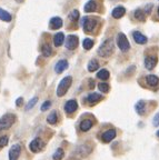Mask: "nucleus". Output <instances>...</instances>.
I'll list each match as a JSON object with an SVG mask.
<instances>
[{"label": "nucleus", "instance_id": "nucleus-1", "mask_svg": "<svg viewBox=\"0 0 159 160\" xmlns=\"http://www.w3.org/2000/svg\"><path fill=\"white\" fill-rule=\"evenodd\" d=\"M114 48H115L114 40L106 39L104 42L101 43L99 49H98V55H99L100 57H104V58L109 57V56L114 52Z\"/></svg>", "mask_w": 159, "mask_h": 160}, {"label": "nucleus", "instance_id": "nucleus-2", "mask_svg": "<svg viewBox=\"0 0 159 160\" xmlns=\"http://www.w3.org/2000/svg\"><path fill=\"white\" fill-rule=\"evenodd\" d=\"M72 83V78L70 76H67L65 77L64 79L61 80L58 85V88H57V96L58 97H62V96H65L67 93L68 89L70 88Z\"/></svg>", "mask_w": 159, "mask_h": 160}, {"label": "nucleus", "instance_id": "nucleus-3", "mask_svg": "<svg viewBox=\"0 0 159 160\" xmlns=\"http://www.w3.org/2000/svg\"><path fill=\"white\" fill-rule=\"evenodd\" d=\"M16 122V116L13 113H7L0 118V131L9 129Z\"/></svg>", "mask_w": 159, "mask_h": 160}, {"label": "nucleus", "instance_id": "nucleus-4", "mask_svg": "<svg viewBox=\"0 0 159 160\" xmlns=\"http://www.w3.org/2000/svg\"><path fill=\"white\" fill-rule=\"evenodd\" d=\"M97 26V20L95 19V18L91 17H85L82 19V27H84V31L85 32H92L94 29L96 28Z\"/></svg>", "mask_w": 159, "mask_h": 160}, {"label": "nucleus", "instance_id": "nucleus-5", "mask_svg": "<svg viewBox=\"0 0 159 160\" xmlns=\"http://www.w3.org/2000/svg\"><path fill=\"white\" fill-rule=\"evenodd\" d=\"M117 45L119 47V49L121 50L122 52H126L130 49V43L127 39V37L125 36V33L120 32L117 36Z\"/></svg>", "mask_w": 159, "mask_h": 160}, {"label": "nucleus", "instance_id": "nucleus-6", "mask_svg": "<svg viewBox=\"0 0 159 160\" xmlns=\"http://www.w3.org/2000/svg\"><path fill=\"white\" fill-rule=\"evenodd\" d=\"M44 146H45V142H44L40 138H35V139L30 142L29 148H30V150H31L33 152H39V151H41V150H42Z\"/></svg>", "mask_w": 159, "mask_h": 160}, {"label": "nucleus", "instance_id": "nucleus-7", "mask_svg": "<svg viewBox=\"0 0 159 160\" xmlns=\"http://www.w3.org/2000/svg\"><path fill=\"white\" fill-rule=\"evenodd\" d=\"M20 152H21V146L19 143H16V145L11 146V148L9 150V153H8L9 160H18Z\"/></svg>", "mask_w": 159, "mask_h": 160}, {"label": "nucleus", "instance_id": "nucleus-8", "mask_svg": "<svg viewBox=\"0 0 159 160\" xmlns=\"http://www.w3.org/2000/svg\"><path fill=\"white\" fill-rule=\"evenodd\" d=\"M78 37L75 35H69L66 39V48L69 50H75L78 47Z\"/></svg>", "mask_w": 159, "mask_h": 160}, {"label": "nucleus", "instance_id": "nucleus-9", "mask_svg": "<svg viewBox=\"0 0 159 160\" xmlns=\"http://www.w3.org/2000/svg\"><path fill=\"white\" fill-rule=\"evenodd\" d=\"M78 108V103L76 100H68L67 102H66L65 105V111L67 113H72V112H75L76 110H77Z\"/></svg>", "mask_w": 159, "mask_h": 160}, {"label": "nucleus", "instance_id": "nucleus-10", "mask_svg": "<svg viewBox=\"0 0 159 160\" xmlns=\"http://www.w3.org/2000/svg\"><path fill=\"white\" fill-rule=\"evenodd\" d=\"M116 137V130L115 129H109L107 131H105L101 136V139L104 142H110L114 138Z\"/></svg>", "mask_w": 159, "mask_h": 160}, {"label": "nucleus", "instance_id": "nucleus-11", "mask_svg": "<svg viewBox=\"0 0 159 160\" xmlns=\"http://www.w3.org/2000/svg\"><path fill=\"white\" fill-rule=\"evenodd\" d=\"M156 63H157V57H155V56H148L145 59V67L148 70L154 69Z\"/></svg>", "mask_w": 159, "mask_h": 160}, {"label": "nucleus", "instance_id": "nucleus-12", "mask_svg": "<svg viewBox=\"0 0 159 160\" xmlns=\"http://www.w3.org/2000/svg\"><path fill=\"white\" fill-rule=\"evenodd\" d=\"M67 68H68V61H67V60H65V59H62V60H59V61L56 63L55 71L57 73H61V72H64Z\"/></svg>", "mask_w": 159, "mask_h": 160}, {"label": "nucleus", "instance_id": "nucleus-13", "mask_svg": "<svg viewBox=\"0 0 159 160\" xmlns=\"http://www.w3.org/2000/svg\"><path fill=\"white\" fill-rule=\"evenodd\" d=\"M49 26H50V28L54 30L59 29V28L62 27V19L59 17L51 18V20H50V22H49Z\"/></svg>", "mask_w": 159, "mask_h": 160}, {"label": "nucleus", "instance_id": "nucleus-14", "mask_svg": "<svg viewBox=\"0 0 159 160\" xmlns=\"http://www.w3.org/2000/svg\"><path fill=\"white\" fill-rule=\"evenodd\" d=\"M132 37H134L135 41H136L137 43H139V45H145V43L147 42V37L142 35L141 32H139V31H135V32L132 33Z\"/></svg>", "mask_w": 159, "mask_h": 160}, {"label": "nucleus", "instance_id": "nucleus-15", "mask_svg": "<svg viewBox=\"0 0 159 160\" xmlns=\"http://www.w3.org/2000/svg\"><path fill=\"white\" fill-rule=\"evenodd\" d=\"M125 13H126V9H125L124 7H121V6L116 7L112 10V17H114L115 19H120Z\"/></svg>", "mask_w": 159, "mask_h": 160}, {"label": "nucleus", "instance_id": "nucleus-16", "mask_svg": "<svg viewBox=\"0 0 159 160\" xmlns=\"http://www.w3.org/2000/svg\"><path fill=\"white\" fill-rule=\"evenodd\" d=\"M102 99V96L99 95V93H96V92H92L90 95H88L87 97V101L91 105H95V103H97L98 101Z\"/></svg>", "mask_w": 159, "mask_h": 160}, {"label": "nucleus", "instance_id": "nucleus-17", "mask_svg": "<svg viewBox=\"0 0 159 160\" xmlns=\"http://www.w3.org/2000/svg\"><path fill=\"white\" fill-rule=\"evenodd\" d=\"M84 9L86 12H94V11L97 10V3H96L95 0H89V1L85 5Z\"/></svg>", "mask_w": 159, "mask_h": 160}, {"label": "nucleus", "instance_id": "nucleus-18", "mask_svg": "<svg viewBox=\"0 0 159 160\" xmlns=\"http://www.w3.org/2000/svg\"><path fill=\"white\" fill-rule=\"evenodd\" d=\"M146 81L150 87H156L159 83V78L155 75H149L146 77Z\"/></svg>", "mask_w": 159, "mask_h": 160}, {"label": "nucleus", "instance_id": "nucleus-19", "mask_svg": "<svg viewBox=\"0 0 159 160\" xmlns=\"http://www.w3.org/2000/svg\"><path fill=\"white\" fill-rule=\"evenodd\" d=\"M135 109H136V111H137L138 115L142 116L145 113V110H146V102H145L144 100H139V101L136 103Z\"/></svg>", "mask_w": 159, "mask_h": 160}, {"label": "nucleus", "instance_id": "nucleus-20", "mask_svg": "<svg viewBox=\"0 0 159 160\" xmlns=\"http://www.w3.org/2000/svg\"><path fill=\"white\" fill-rule=\"evenodd\" d=\"M64 41H65V35L62 32L56 33L55 38H54V43H55L56 47H60L64 43Z\"/></svg>", "mask_w": 159, "mask_h": 160}, {"label": "nucleus", "instance_id": "nucleus-21", "mask_svg": "<svg viewBox=\"0 0 159 160\" xmlns=\"http://www.w3.org/2000/svg\"><path fill=\"white\" fill-rule=\"evenodd\" d=\"M92 125L94 123L90 119H85L80 122V129H81V131H88L89 129H91Z\"/></svg>", "mask_w": 159, "mask_h": 160}, {"label": "nucleus", "instance_id": "nucleus-22", "mask_svg": "<svg viewBox=\"0 0 159 160\" xmlns=\"http://www.w3.org/2000/svg\"><path fill=\"white\" fill-rule=\"evenodd\" d=\"M47 121L50 123V125H56L58 121V116H57V111L54 110L49 113V116L47 117Z\"/></svg>", "mask_w": 159, "mask_h": 160}, {"label": "nucleus", "instance_id": "nucleus-23", "mask_svg": "<svg viewBox=\"0 0 159 160\" xmlns=\"http://www.w3.org/2000/svg\"><path fill=\"white\" fill-rule=\"evenodd\" d=\"M0 20H3V21H6V22H10L11 21V16L8 11L6 10L1 9L0 8Z\"/></svg>", "mask_w": 159, "mask_h": 160}, {"label": "nucleus", "instance_id": "nucleus-24", "mask_svg": "<svg viewBox=\"0 0 159 160\" xmlns=\"http://www.w3.org/2000/svg\"><path fill=\"white\" fill-rule=\"evenodd\" d=\"M99 68V62H98L96 59H92L89 61V63H88V71H90V72H94V71H96V70Z\"/></svg>", "mask_w": 159, "mask_h": 160}, {"label": "nucleus", "instance_id": "nucleus-25", "mask_svg": "<svg viewBox=\"0 0 159 160\" xmlns=\"http://www.w3.org/2000/svg\"><path fill=\"white\" fill-rule=\"evenodd\" d=\"M135 18H136L137 20L144 22L145 20H146V13H145L141 9H137L136 11H135Z\"/></svg>", "mask_w": 159, "mask_h": 160}, {"label": "nucleus", "instance_id": "nucleus-26", "mask_svg": "<svg viewBox=\"0 0 159 160\" xmlns=\"http://www.w3.org/2000/svg\"><path fill=\"white\" fill-rule=\"evenodd\" d=\"M42 55L45 56V57H50L52 55V49L48 43H45V45L42 46Z\"/></svg>", "mask_w": 159, "mask_h": 160}, {"label": "nucleus", "instance_id": "nucleus-27", "mask_svg": "<svg viewBox=\"0 0 159 160\" xmlns=\"http://www.w3.org/2000/svg\"><path fill=\"white\" fill-rule=\"evenodd\" d=\"M82 47L86 50H90L94 47V40L90 39V38H86V39L84 40V42H82Z\"/></svg>", "mask_w": 159, "mask_h": 160}, {"label": "nucleus", "instance_id": "nucleus-28", "mask_svg": "<svg viewBox=\"0 0 159 160\" xmlns=\"http://www.w3.org/2000/svg\"><path fill=\"white\" fill-rule=\"evenodd\" d=\"M97 77L101 80H107L109 78V71L107 69H101L100 71H98Z\"/></svg>", "mask_w": 159, "mask_h": 160}, {"label": "nucleus", "instance_id": "nucleus-29", "mask_svg": "<svg viewBox=\"0 0 159 160\" xmlns=\"http://www.w3.org/2000/svg\"><path fill=\"white\" fill-rule=\"evenodd\" d=\"M64 155H65L64 150L61 148H58L55 151V153H54V156H52V158H54V160H61L64 158Z\"/></svg>", "mask_w": 159, "mask_h": 160}, {"label": "nucleus", "instance_id": "nucleus-30", "mask_svg": "<svg viewBox=\"0 0 159 160\" xmlns=\"http://www.w3.org/2000/svg\"><path fill=\"white\" fill-rule=\"evenodd\" d=\"M78 18H79V11L78 10H72L69 13V19L71 21H76V20H78Z\"/></svg>", "mask_w": 159, "mask_h": 160}, {"label": "nucleus", "instance_id": "nucleus-31", "mask_svg": "<svg viewBox=\"0 0 159 160\" xmlns=\"http://www.w3.org/2000/svg\"><path fill=\"white\" fill-rule=\"evenodd\" d=\"M98 88H99V90L101 92H108L109 91V85L106 82H100L98 85Z\"/></svg>", "mask_w": 159, "mask_h": 160}, {"label": "nucleus", "instance_id": "nucleus-32", "mask_svg": "<svg viewBox=\"0 0 159 160\" xmlns=\"http://www.w3.org/2000/svg\"><path fill=\"white\" fill-rule=\"evenodd\" d=\"M37 101H38V98H37V97L33 98V99L30 100L29 102L27 103V107H26V110H30V109H33V108L36 106V103H37Z\"/></svg>", "mask_w": 159, "mask_h": 160}, {"label": "nucleus", "instance_id": "nucleus-33", "mask_svg": "<svg viewBox=\"0 0 159 160\" xmlns=\"http://www.w3.org/2000/svg\"><path fill=\"white\" fill-rule=\"evenodd\" d=\"M8 143V137L7 136H3V137L0 138V148L6 147Z\"/></svg>", "mask_w": 159, "mask_h": 160}, {"label": "nucleus", "instance_id": "nucleus-34", "mask_svg": "<svg viewBox=\"0 0 159 160\" xmlns=\"http://www.w3.org/2000/svg\"><path fill=\"white\" fill-rule=\"evenodd\" d=\"M50 106H51V102H50L49 100H48V101H45L41 106V111H46V110H48L50 108Z\"/></svg>", "mask_w": 159, "mask_h": 160}, {"label": "nucleus", "instance_id": "nucleus-35", "mask_svg": "<svg viewBox=\"0 0 159 160\" xmlns=\"http://www.w3.org/2000/svg\"><path fill=\"white\" fill-rule=\"evenodd\" d=\"M152 125H154V126H159V112L157 113V115L154 117V119H152Z\"/></svg>", "mask_w": 159, "mask_h": 160}, {"label": "nucleus", "instance_id": "nucleus-36", "mask_svg": "<svg viewBox=\"0 0 159 160\" xmlns=\"http://www.w3.org/2000/svg\"><path fill=\"white\" fill-rule=\"evenodd\" d=\"M151 8H152L151 3H149L148 6H146V8H145V13H150V11H151Z\"/></svg>", "mask_w": 159, "mask_h": 160}, {"label": "nucleus", "instance_id": "nucleus-37", "mask_svg": "<svg viewBox=\"0 0 159 160\" xmlns=\"http://www.w3.org/2000/svg\"><path fill=\"white\" fill-rule=\"evenodd\" d=\"M23 99L21 97L18 98V99L16 100V105H17L18 107H20V106H23Z\"/></svg>", "mask_w": 159, "mask_h": 160}, {"label": "nucleus", "instance_id": "nucleus-38", "mask_svg": "<svg viewBox=\"0 0 159 160\" xmlns=\"http://www.w3.org/2000/svg\"><path fill=\"white\" fill-rule=\"evenodd\" d=\"M16 1H17V2H19V3H21V2H23L25 0H16Z\"/></svg>", "mask_w": 159, "mask_h": 160}, {"label": "nucleus", "instance_id": "nucleus-39", "mask_svg": "<svg viewBox=\"0 0 159 160\" xmlns=\"http://www.w3.org/2000/svg\"><path fill=\"white\" fill-rule=\"evenodd\" d=\"M157 136H158V137H159V130H158V131H157Z\"/></svg>", "mask_w": 159, "mask_h": 160}, {"label": "nucleus", "instance_id": "nucleus-40", "mask_svg": "<svg viewBox=\"0 0 159 160\" xmlns=\"http://www.w3.org/2000/svg\"><path fill=\"white\" fill-rule=\"evenodd\" d=\"M69 160H78V159H74V158H72V159H69Z\"/></svg>", "mask_w": 159, "mask_h": 160}, {"label": "nucleus", "instance_id": "nucleus-41", "mask_svg": "<svg viewBox=\"0 0 159 160\" xmlns=\"http://www.w3.org/2000/svg\"><path fill=\"white\" fill-rule=\"evenodd\" d=\"M158 15H159V8H158Z\"/></svg>", "mask_w": 159, "mask_h": 160}]
</instances>
